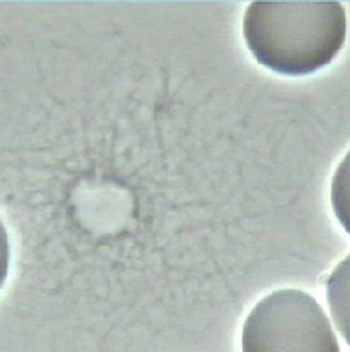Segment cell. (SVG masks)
Wrapping results in <instances>:
<instances>
[{"label":"cell","instance_id":"3","mask_svg":"<svg viewBox=\"0 0 350 352\" xmlns=\"http://www.w3.org/2000/svg\"><path fill=\"white\" fill-rule=\"evenodd\" d=\"M349 265V258H347L344 262L340 263L336 271L333 272L331 277H330L329 282V300L330 303V309H331L333 318L338 323V328L341 333L345 337H349V312L344 309L341 300L342 298L340 297L341 288H342V283L341 279L342 277L344 270ZM349 272H347V274Z\"/></svg>","mask_w":350,"mask_h":352},{"label":"cell","instance_id":"2","mask_svg":"<svg viewBox=\"0 0 350 352\" xmlns=\"http://www.w3.org/2000/svg\"><path fill=\"white\" fill-rule=\"evenodd\" d=\"M248 352L340 351L335 332L315 298L297 289L272 292L256 305L243 330Z\"/></svg>","mask_w":350,"mask_h":352},{"label":"cell","instance_id":"1","mask_svg":"<svg viewBox=\"0 0 350 352\" xmlns=\"http://www.w3.org/2000/svg\"><path fill=\"white\" fill-rule=\"evenodd\" d=\"M346 33L340 2H253L243 19L244 38L258 63L289 76L309 75L331 63Z\"/></svg>","mask_w":350,"mask_h":352}]
</instances>
